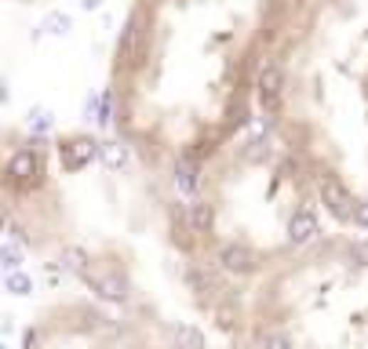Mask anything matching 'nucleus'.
I'll use <instances>...</instances> for the list:
<instances>
[{
	"label": "nucleus",
	"instance_id": "nucleus-7",
	"mask_svg": "<svg viewBox=\"0 0 368 349\" xmlns=\"http://www.w3.org/2000/svg\"><path fill=\"white\" fill-rule=\"evenodd\" d=\"M15 4H44V0H15Z\"/></svg>",
	"mask_w": 368,
	"mask_h": 349
},
{
	"label": "nucleus",
	"instance_id": "nucleus-2",
	"mask_svg": "<svg viewBox=\"0 0 368 349\" xmlns=\"http://www.w3.org/2000/svg\"><path fill=\"white\" fill-rule=\"evenodd\" d=\"M314 0H132L110 55L113 135L172 178L248 131L266 62Z\"/></svg>",
	"mask_w": 368,
	"mask_h": 349
},
{
	"label": "nucleus",
	"instance_id": "nucleus-4",
	"mask_svg": "<svg viewBox=\"0 0 368 349\" xmlns=\"http://www.w3.org/2000/svg\"><path fill=\"white\" fill-rule=\"evenodd\" d=\"M186 197L208 255L248 291L325 233L310 178L266 128L244 131L208 156Z\"/></svg>",
	"mask_w": 368,
	"mask_h": 349
},
{
	"label": "nucleus",
	"instance_id": "nucleus-6",
	"mask_svg": "<svg viewBox=\"0 0 368 349\" xmlns=\"http://www.w3.org/2000/svg\"><path fill=\"white\" fill-rule=\"evenodd\" d=\"M19 349H161L128 316L77 295L41 306L22 328Z\"/></svg>",
	"mask_w": 368,
	"mask_h": 349
},
{
	"label": "nucleus",
	"instance_id": "nucleus-5",
	"mask_svg": "<svg viewBox=\"0 0 368 349\" xmlns=\"http://www.w3.org/2000/svg\"><path fill=\"white\" fill-rule=\"evenodd\" d=\"M259 349H368V237L321 233L248 291Z\"/></svg>",
	"mask_w": 368,
	"mask_h": 349
},
{
	"label": "nucleus",
	"instance_id": "nucleus-1",
	"mask_svg": "<svg viewBox=\"0 0 368 349\" xmlns=\"http://www.w3.org/2000/svg\"><path fill=\"white\" fill-rule=\"evenodd\" d=\"M0 200L29 255L161 349H259L248 288L208 255L179 178L117 135L8 131Z\"/></svg>",
	"mask_w": 368,
	"mask_h": 349
},
{
	"label": "nucleus",
	"instance_id": "nucleus-3",
	"mask_svg": "<svg viewBox=\"0 0 368 349\" xmlns=\"http://www.w3.org/2000/svg\"><path fill=\"white\" fill-rule=\"evenodd\" d=\"M256 109L325 215L368 233V0H314L266 62Z\"/></svg>",
	"mask_w": 368,
	"mask_h": 349
}]
</instances>
